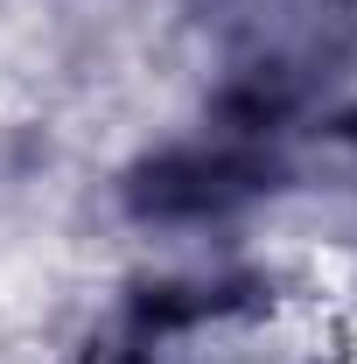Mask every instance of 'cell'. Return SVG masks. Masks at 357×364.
Segmentation results:
<instances>
[{
  "label": "cell",
  "instance_id": "1",
  "mask_svg": "<svg viewBox=\"0 0 357 364\" xmlns=\"http://www.w3.org/2000/svg\"><path fill=\"white\" fill-rule=\"evenodd\" d=\"M260 176L267 168H260V154L245 140H218V147H182L169 161H154L134 196L154 218H203V210H224V203L252 196Z\"/></svg>",
  "mask_w": 357,
  "mask_h": 364
}]
</instances>
